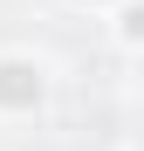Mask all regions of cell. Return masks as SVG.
Instances as JSON below:
<instances>
[{
	"label": "cell",
	"instance_id": "6da1fadb",
	"mask_svg": "<svg viewBox=\"0 0 144 151\" xmlns=\"http://www.w3.org/2000/svg\"><path fill=\"white\" fill-rule=\"evenodd\" d=\"M55 103V62L41 48H0V124H34Z\"/></svg>",
	"mask_w": 144,
	"mask_h": 151
},
{
	"label": "cell",
	"instance_id": "7a4b0ae2",
	"mask_svg": "<svg viewBox=\"0 0 144 151\" xmlns=\"http://www.w3.org/2000/svg\"><path fill=\"white\" fill-rule=\"evenodd\" d=\"M110 41L124 48V55H144V0H124V7H110Z\"/></svg>",
	"mask_w": 144,
	"mask_h": 151
},
{
	"label": "cell",
	"instance_id": "3957f363",
	"mask_svg": "<svg viewBox=\"0 0 144 151\" xmlns=\"http://www.w3.org/2000/svg\"><path fill=\"white\" fill-rule=\"evenodd\" d=\"M62 7H76V14H110V7H124V0H62Z\"/></svg>",
	"mask_w": 144,
	"mask_h": 151
},
{
	"label": "cell",
	"instance_id": "277c9868",
	"mask_svg": "<svg viewBox=\"0 0 144 151\" xmlns=\"http://www.w3.org/2000/svg\"><path fill=\"white\" fill-rule=\"evenodd\" d=\"M130 89L144 96V55H130Z\"/></svg>",
	"mask_w": 144,
	"mask_h": 151
},
{
	"label": "cell",
	"instance_id": "5b68a950",
	"mask_svg": "<svg viewBox=\"0 0 144 151\" xmlns=\"http://www.w3.org/2000/svg\"><path fill=\"white\" fill-rule=\"evenodd\" d=\"M124 151H144V137H130V144H124Z\"/></svg>",
	"mask_w": 144,
	"mask_h": 151
}]
</instances>
